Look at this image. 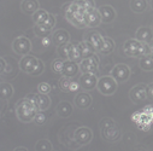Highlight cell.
<instances>
[{
	"instance_id": "cell-27",
	"label": "cell",
	"mask_w": 153,
	"mask_h": 151,
	"mask_svg": "<svg viewBox=\"0 0 153 151\" xmlns=\"http://www.w3.org/2000/svg\"><path fill=\"white\" fill-rule=\"evenodd\" d=\"M129 5L135 13H142L147 7V1L146 0H130Z\"/></svg>"
},
{
	"instance_id": "cell-22",
	"label": "cell",
	"mask_w": 153,
	"mask_h": 151,
	"mask_svg": "<svg viewBox=\"0 0 153 151\" xmlns=\"http://www.w3.org/2000/svg\"><path fill=\"white\" fill-rule=\"evenodd\" d=\"M87 41L95 49L97 52H99L102 44H104V36H101V34H99L98 31H93V33L89 34Z\"/></svg>"
},
{
	"instance_id": "cell-37",
	"label": "cell",
	"mask_w": 153,
	"mask_h": 151,
	"mask_svg": "<svg viewBox=\"0 0 153 151\" xmlns=\"http://www.w3.org/2000/svg\"><path fill=\"white\" fill-rule=\"evenodd\" d=\"M76 3H77L81 9L83 10H88V9H93L95 7V3H94V0H76Z\"/></svg>"
},
{
	"instance_id": "cell-2",
	"label": "cell",
	"mask_w": 153,
	"mask_h": 151,
	"mask_svg": "<svg viewBox=\"0 0 153 151\" xmlns=\"http://www.w3.org/2000/svg\"><path fill=\"white\" fill-rule=\"evenodd\" d=\"M99 128L101 137L107 141H117L121 138V129L117 122L110 117L102 119L99 123Z\"/></svg>"
},
{
	"instance_id": "cell-21",
	"label": "cell",
	"mask_w": 153,
	"mask_h": 151,
	"mask_svg": "<svg viewBox=\"0 0 153 151\" xmlns=\"http://www.w3.org/2000/svg\"><path fill=\"white\" fill-rule=\"evenodd\" d=\"M69 61H72V62H76V63L82 61L80 44H75V43L69 44Z\"/></svg>"
},
{
	"instance_id": "cell-18",
	"label": "cell",
	"mask_w": 153,
	"mask_h": 151,
	"mask_svg": "<svg viewBox=\"0 0 153 151\" xmlns=\"http://www.w3.org/2000/svg\"><path fill=\"white\" fill-rule=\"evenodd\" d=\"M79 71H80V64H77L76 62H72V61H65L62 75L72 79Z\"/></svg>"
},
{
	"instance_id": "cell-32",
	"label": "cell",
	"mask_w": 153,
	"mask_h": 151,
	"mask_svg": "<svg viewBox=\"0 0 153 151\" xmlns=\"http://www.w3.org/2000/svg\"><path fill=\"white\" fill-rule=\"evenodd\" d=\"M35 151H52V144L47 139H40L35 144Z\"/></svg>"
},
{
	"instance_id": "cell-39",
	"label": "cell",
	"mask_w": 153,
	"mask_h": 151,
	"mask_svg": "<svg viewBox=\"0 0 153 151\" xmlns=\"http://www.w3.org/2000/svg\"><path fill=\"white\" fill-rule=\"evenodd\" d=\"M40 25H42V27H45V28H47V29L52 30V29H53V27L56 25V17H54L53 15H51V13H50L48 18H47L42 24H40Z\"/></svg>"
},
{
	"instance_id": "cell-11",
	"label": "cell",
	"mask_w": 153,
	"mask_h": 151,
	"mask_svg": "<svg viewBox=\"0 0 153 151\" xmlns=\"http://www.w3.org/2000/svg\"><path fill=\"white\" fill-rule=\"evenodd\" d=\"M98 78L97 75L93 74V73H85L80 76V84H81V87L85 90V91H92L94 88H97L98 86Z\"/></svg>"
},
{
	"instance_id": "cell-35",
	"label": "cell",
	"mask_w": 153,
	"mask_h": 151,
	"mask_svg": "<svg viewBox=\"0 0 153 151\" xmlns=\"http://www.w3.org/2000/svg\"><path fill=\"white\" fill-rule=\"evenodd\" d=\"M71 78H66V76H63L60 78L59 80V88L63 91V92H66L69 93L70 92V85H71Z\"/></svg>"
},
{
	"instance_id": "cell-14",
	"label": "cell",
	"mask_w": 153,
	"mask_h": 151,
	"mask_svg": "<svg viewBox=\"0 0 153 151\" xmlns=\"http://www.w3.org/2000/svg\"><path fill=\"white\" fill-rule=\"evenodd\" d=\"M74 103H75V106L76 108H79L81 110H85V109H88L91 106V104H92V97L87 92H79L75 96Z\"/></svg>"
},
{
	"instance_id": "cell-16",
	"label": "cell",
	"mask_w": 153,
	"mask_h": 151,
	"mask_svg": "<svg viewBox=\"0 0 153 151\" xmlns=\"http://www.w3.org/2000/svg\"><path fill=\"white\" fill-rule=\"evenodd\" d=\"M99 12L101 16V21L104 23H111L116 18V11L111 5H102L99 7Z\"/></svg>"
},
{
	"instance_id": "cell-40",
	"label": "cell",
	"mask_w": 153,
	"mask_h": 151,
	"mask_svg": "<svg viewBox=\"0 0 153 151\" xmlns=\"http://www.w3.org/2000/svg\"><path fill=\"white\" fill-rule=\"evenodd\" d=\"M46 121H47L46 115L44 114L42 111H37L36 115H35V117H34V122H35L36 125H44Z\"/></svg>"
},
{
	"instance_id": "cell-8",
	"label": "cell",
	"mask_w": 153,
	"mask_h": 151,
	"mask_svg": "<svg viewBox=\"0 0 153 151\" xmlns=\"http://www.w3.org/2000/svg\"><path fill=\"white\" fill-rule=\"evenodd\" d=\"M79 64H80V71L82 74H85V73L97 74V71L99 69V57L97 55H94V56H92L89 58L82 59Z\"/></svg>"
},
{
	"instance_id": "cell-47",
	"label": "cell",
	"mask_w": 153,
	"mask_h": 151,
	"mask_svg": "<svg viewBox=\"0 0 153 151\" xmlns=\"http://www.w3.org/2000/svg\"><path fill=\"white\" fill-rule=\"evenodd\" d=\"M149 5H151V7L153 9V0H149Z\"/></svg>"
},
{
	"instance_id": "cell-1",
	"label": "cell",
	"mask_w": 153,
	"mask_h": 151,
	"mask_svg": "<svg viewBox=\"0 0 153 151\" xmlns=\"http://www.w3.org/2000/svg\"><path fill=\"white\" fill-rule=\"evenodd\" d=\"M40 111L33 102H30L27 97L21 99L16 104V116L19 121L22 122H31L34 121V117L36 115V112Z\"/></svg>"
},
{
	"instance_id": "cell-13",
	"label": "cell",
	"mask_w": 153,
	"mask_h": 151,
	"mask_svg": "<svg viewBox=\"0 0 153 151\" xmlns=\"http://www.w3.org/2000/svg\"><path fill=\"white\" fill-rule=\"evenodd\" d=\"M140 46H141V41H139L136 39H129L124 43L123 50H124V53L128 57H137Z\"/></svg>"
},
{
	"instance_id": "cell-30",
	"label": "cell",
	"mask_w": 153,
	"mask_h": 151,
	"mask_svg": "<svg viewBox=\"0 0 153 151\" xmlns=\"http://www.w3.org/2000/svg\"><path fill=\"white\" fill-rule=\"evenodd\" d=\"M37 99H39V110L40 111H45L50 108L51 105V99L48 97V94H37Z\"/></svg>"
},
{
	"instance_id": "cell-44",
	"label": "cell",
	"mask_w": 153,
	"mask_h": 151,
	"mask_svg": "<svg viewBox=\"0 0 153 151\" xmlns=\"http://www.w3.org/2000/svg\"><path fill=\"white\" fill-rule=\"evenodd\" d=\"M5 68H6V62L4 58H1V73L5 71Z\"/></svg>"
},
{
	"instance_id": "cell-6",
	"label": "cell",
	"mask_w": 153,
	"mask_h": 151,
	"mask_svg": "<svg viewBox=\"0 0 153 151\" xmlns=\"http://www.w3.org/2000/svg\"><path fill=\"white\" fill-rule=\"evenodd\" d=\"M111 76L117 82H126L130 78V69L127 64H117L112 68Z\"/></svg>"
},
{
	"instance_id": "cell-12",
	"label": "cell",
	"mask_w": 153,
	"mask_h": 151,
	"mask_svg": "<svg viewBox=\"0 0 153 151\" xmlns=\"http://www.w3.org/2000/svg\"><path fill=\"white\" fill-rule=\"evenodd\" d=\"M85 22H86V25L87 27H91V28H95L98 27L102 21H101V16H100V12H99V9H88L85 13Z\"/></svg>"
},
{
	"instance_id": "cell-15",
	"label": "cell",
	"mask_w": 153,
	"mask_h": 151,
	"mask_svg": "<svg viewBox=\"0 0 153 151\" xmlns=\"http://www.w3.org/2000/svg\"><path fill=\"white\" fill-rule=\"evenodd\" d=\"M135 39L141 41V43H146V44H151L153 43L152 39H153V31L149 27H141L136 30V34H135Z\"/></svg>"
},
{
	"instance_id": "cell-28",
	"label": "cell",
	"mask_w": 153,
	"mask_h": 151,
	"mask_svg": "<svg viewBox=\"0 0 153 151\" xmlns=\"http://www.w3.org/2000/svg\"><path fill=\"white\" fill-rule=\"evenodd\" d=\"M48 16H50V13H48L46 10L39 9V10H37V11L31 16V18H33V22H34L35 24H42V23L48 18Z\"/></svg>"
},
{
	"instance_id": "cell-7",
	"label": "cell",
	"mask_w": 153,
	"mask_h": 151,
	"mask_svg": "<svg viewBox=\"0 0 153 151\" xmlns=\"http://www.w3.org/2000/svg\"><path fill=\"white\" fill-rule=\"evenodd\" d=\"M85 13L86 11H79V12H71L70 10H65L64 15H65V19L75 25L76 28H86V22H85Z\"/></svg>"
},
{
	"instance_id": "cell-41",
	"label": "cell",
	"mask_w": 153,
	"mask_h": 151,
	"mask_svg": "<svg viewBox=\"0 0 153 151\" xmlns=\"http://www.w3.org/2000/svg\"><path fill=\"white\" fill-rule=\"evenodd\" d=\"M81 84L80 81H75V80H71V85H70V93H75V92H79L81 90Z\"/></svg>"
},
{
	"instance_id": "cell-4",
	"label": "cell",
	"mask_w": 153,
	"mask_h": 151,
	"mask_svg": "<svg viewBox=\"0 0 153 151\" xmlns=\"http://www.w3.org/2000/svg\"><path fill=\"white\" fill-rule=\"evenodd\" d=\"M98 91L104 96H112L118 88V82L111 75H105L98 80Z\"/></svg>"
},
{
	"instance_id": "cell-26",
	"label": "cell",
	"mask_w": 153,
	"mask_h": 151,
	"mask_svg": "<svg viewBox=\"0 0 153 151\" xmlns=\"http://www.w3.org/2000/svg\"><path fill=\"white\" fill-rule=\"evenodd\" d=\"M114 46H116V44H114V41L111 39V37H104V44H102L99 53H101L104 56L110 55L111 52H113Z\"/></svg>"
},
{
	"instance_id": "cell-3",
	"label": "cell",
	"mask_w": 153,
	"mask_h": 151,
	"mask_svg": "<svg viewBox=\"0 0 153 151\" xmlns=\"http://www.w3.org/2000/svg\"><path fill=\"white\" fill-rule=\"evenodd\" d=\"M131 120L142 131H148L153 123V106H146L131 116Z\"/></svg>"
},
{
	"instance_id": "cell-19",
	"label": "cell",
	"mask_w": 153,
	"mask_h": 151,
	"mask_svg": "<svg viewBox=\"0 0 153 151\" xmlns=\"http://www.w3.org/2000/svg\"><path fill=\"white\" fill-rule=\"evenodd\" d=\"M21 9L27 15H34L37 10L40 9V4L37 0H23L21 4Z\"/></svg>"
},
{
	"instance_id": "cell-36",
	"label": "cell",
	"mask_w": 153,
	"mask_h": 151,
	"mask_svg": "<svg viewBox=\"0 0 153 151\" xmlns=\"http://www.w3.org/2000/svg\"><path fill=\"white\" fill-rule=\"evenodd\" d=\"M70 44V43H69ZM69 44H65V45H62V46H58V55L64 61H69Z\"/></svg>"
},
{
	"instance_id": "cell-24",
	"label": "cell",
	"mask_w": 153,
	"mask_h": 151,
	"mask_svg": "<svg viewBox=\"0 0 153 151\" xmlns=\"http://www.w3.org/2000/svg\"><path fill=\"white\" fill-rule=\"evenodd\" d=\"M80 44V50H81V56H82V59H85V58H89V57H92V56H94L95 55V49L86 40V41H81V43H79Z\"/></svg>"
},
{
	"instance_id": "cell-17",
	"label": "cell",
	"mask_w": 153,
	"mask_h": 151,
	"mask_svg": "<svg viewBox=\"0 0 153 151\" xmlns=\"http://www.w3.org/2000/svg\"><path fill=\"white\" fill-rule=\"evenodd\" d=\"M52 39H53V44L56 46H62V45L69 44L70 34L64 29H58L52 34Z\"/></svg>"
},
{
	"instance_id": "cell-46",
	"label": "cell",
	"mask_w": 153,
	"mask_h": 151,
	"mask_svg": "<svg viewBox=\"0 0 153 151\" xmlns=\"http://www.w3.org/2000/svg\"><path fill=\"white\" fill-rule=\"evenodd\" d=\"M149 45H151V55L153 56V43H151Z\"/></svg>"
},
{
	"instance_id": "cell-5",
	"label": "cell",
	"mask_w": 153,
	"mask_h": 151,
	"mask_svg": "<svg viewBox=\"0 0 153 151\" xmlns=\"http://www.w3.org/2000/svg\"><path fill=\"white\" fill-rule=\"evenodd\" d=\"M12 50L19 56H27L31 51V41L25 36H17L12 43Z\"/></svg>"
},
{
	"instance_id": "cell-31",
	"label": "cell",
	"mask_w": 153,
	"mask_h": 151,
	"mask_svg": "<svg viewBox=\"0 0 153 151\" xmlns=\"http://www.w3.org/2000/svg\"><path fill=\"white\" fill-rule=\"evenodd\" d=\"M42 71H44V63H42L41 59L36 58V61H35V63H34V65L30 69L28 75H31V76H37V75H40Z\"/></svg>"
},
{
	"instance_id": "cell-9",
	"label": "cell",
	"mask_w": 153,
	"mask_h": 151,
	"mask_svg": "<svg viewBox=\"0 0 153 151\" xmlns=\"http://www.w3.org/2000/svg\"><path fill=\"white\" fill-rule=\"evenodd\" d=\"M147 97H148V94H147V85H145V84H139V85L134 86L129 91V98L134 103H141Z\"/></svg>"
},
{
	"instance_id": "cell-43",
	"label": "cell",
	"mask_w": 153,
	"mask_h": 151,
	"mask_svg": "<svg viewBox=\"0 0 153 151\" xmlns=\"http://www.w3.org/2000/svg\"><path fill=\"white\" fill-rule=\"evenodd\" d=\"M147 94H148V98L153 99V82L147 85Z\"/></svg>"
},
{
	"instance_id": "cell-42",
	"label": "cell",
	"mask_w": 153,
	"mask_h": 151,
	"mask_svg": "<svg viewBox=\"0 0 153 151\" xmlns=\"http://www.w3.org/2000/svg\"><path fill=\"white\" fill-rule=\"evenodd\" d=\"M41 45L42 47L45 49H48L53 45V39H52V36H46V37H42L41 39Z\"/></svg>"
},
{
	"instance_id": "cell-38",
	"label": "cell",
	"mask_w": 153,
	"mask_h": 151,
	"mask_svg": "<svg viewBox=\"0 0 153 151\" xmlns=\"http://www.w3.org/2000/svg\"><path fill=\"white\" fill-rule=\"evenodd\" d=\"M51 91H52V87L47 82H40L37 85V92L40 94H48Z\"/></svg>"
},
{
	"instance_id": "cell-10",
	"label": "cell",
	"mask_w": 153,
	"mask_h": 151,
	"mask_svg": "<svg viewBox=\"0 0 153 151\" xmlns=\"http://www.w3.org/2000/svg\"><path fill=\"white\" fill-rule=\"evenodd\" d=\"M75 140L79 145H87L93 138V132L88 127H79L75 131Z\"/></svg>"
},
{
	"instance_id": "cell-25",
	"label": "cell",
	"mask_w": 153,
	"mask_h": 151,
	"mask_svg": "<svg viewBox=\"0 0 153 151\" xmlns=\"http://www.w3.org/2000/svg\"><path fill=\"white\" fill-rule=\"evenodd\" d=\"M139 65L143 71H152L153 70V56L147 55L139 59Z\"/></svg>"
},
{
	"instance_id": "cell-29",
	"label": "cell",
	"mask_w": 153,
	"mask_h": 151,
	"mask_svg": "<svg viewBox=\"0 0 153 151\" xmlns=\"http://www.w3.org/2000/svg\"><path fill=\"white\" fill-rule=\"evenodd\" d=\"M0 92H1L3 99H10L13 96V87L9 82H1V85H0Z\"/></svg>"
},
{
	"instance_id": "cell-33",
	"label": "cell",
	"mask_w": 153,
	"mask_h": 151,
	"mask_svg": "<svg viewBox=\"0 0 153 151\" xmlns=\"http://www.w3.org/2000/svg\"><path fill=\"white\" fill-rule=\"evenodd\" d=\"M51 31L52 30H50V29H47V28H45V27H42L40 24H35L34 25V33H35V35L41 37V39H42V37H46V36H50L51 35Z\"/></svg>"
},
{
	"instance_id": "cell-23",
	"label": "cell",
	"mask_w": 153,
	"mask_h": 151,
	"mask_svg": "<svg viewBox=\"0 0 153 151\" xmlns=\"http://www.w3.org/2000/svg\"><path fill=\"white\" fill-rule=\"evenodd\" d=\"M36 61V57L31 56V55H27V56H23V58L19 61V69L25 73V74H29L30 69L33 68L34 63Z\"/></svg>"
},
{
	"instance_id": "cell-20",
	"label": "cell",
	"mask_w": 153,
	"mask_h": 151,
	"mask_svg": "<svg viewBox=\"0 0 153 151\" xmlns=\"http://www.w3.org/2000/svg\"><path fill=\"white\" fill-rule=\"evenodd\" d=\"M56 112H57V115L59 117H69L72 114V105H71V103H69L66 100L60 102L57 105Z\"/></svg>"
},
{
	"instance_id": "cell-34",
	"label": "cell",
	"mask_w": 153,
	"mask_h": 151,
	"mask_svg": "<svg viewBox=\"0 0 153 151\" xmlns=\"http://www.w3.org/2000/svg\"><path fill=\"white\" fill-rule=\"evenodd\" d=\"M64 63H65V61L62 59V58L54 59V61L51 63V69H52V71L56 73V74H62V73H63V68H64Z\"/></svg>"
},
{
	"instance_id": "cell-45",
	"label": "cell",
	"mask_w": 153,
	"mask_h": 151,
	"mask_svg": "<svg viewBox=\"0 0 153 151\" xmlns=\"http://www.w3.org/2000/svg\"><path fill=\"white\" fill-rule=\"evenodd\" d=\"M13 151H29L27 147H23V146H19V147H16Z\"/></svg>"
}]
</instances>
